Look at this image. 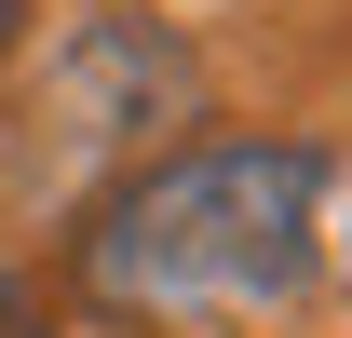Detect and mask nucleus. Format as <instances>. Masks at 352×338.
Listing matches in <instances>:
<instances>
[{"mask_svg": "<svg viewBox=\"0 0 352 338\" xmlns=\"http://www.w3.org/2000/svg\"><path fill=\"white\" fill-rule=\"evenodd\" d=\"M325 203L339 163L298 135H217V149H176L135 190H109L82 230V284L122 325H244L285 311L325 271Z\"/></svg>", "mask_w": 352, "mask_h": 338, "instance_id": "f257e3e1", "label": "nucleus"}, {"mask_svg": "<svg viewBox=\"0 0 352 338\" xmlns=\"http://www.w3.org/2000/svg\"><path fill=\"white\" fill-rule=\"evenodd\" d=\"M0 338H41V311H28V284L0 271Z\"/></svg>", "mask_w": 352, "mask_h": 338, "instance_id": "f03ea898", "label": "nucleus"}, {"mask_svg": "<svg viewBox=\"0 0 352 338\" xmlns=\"http://www.w3.org/2000/svg\"><path fill=\"white\" fill-rule=\"evenodd\" d=\"M14 27H28V0H0V54H14Z\"/></svg>", "mask_w": 352, "mask_h": 338, "instance_id": "7ed1b4c3", "label": "nucleus"}]
</instances>
